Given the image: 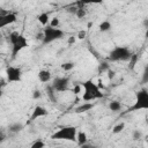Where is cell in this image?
Listing matches in <instances>:
<instances>
[{
	"label": "cell",
	"mask_w": 148,
	"mask_h": 148,
	"mask_svg": "<svg viewBox=\"0 0 148 148\" xmlns=\"http://www.w3.org/2000/svg\"><path fill=\"white\" fill-rule=\"evenodd\" d=\"M81 86H82V89H83L82 99L84 102H90V101H95V99H98V98L103 97V92L97 87V84L94 83L92 80H87L83 83H81Z\"/></svg>",
	"instance_id": "1"
},
{
	"label": "cell",
	"mask_w": 148,
	"mask_h": 148,
	"mask_svg": "<svg viewBox=\"0 0 148 148\" xmlns=\"http://www.w3.org/2000/svg\"><path fill=\"white\" fill-rule=\"evenodd\" d=\"M43 40H42V44L43 45H46V44H50L54 40H58V39H61L64 37V31L59 28H53L51 25H45V28H43Z\"/></svg>",
	"instance_id": "2"
},
{
	"label": "cell",
	"mask_w": 148,
	"mask_h": 148,
	"mask_svg": "<svg viewBox=\"0 0 148 148\" xmlns=\"http://www.w3.org/2000/svg\"><path fill=\"white\" fill-rule=\"evenodd\" d=\"M77 128L75 126H65L59 128L51 135V139L54 140H65V141H75L76 140Z\"/></svg>",
	"instance_id": "3"
},
{
	"label": "cell",
	"mask_w": 148,
	"mask_h": 148,
	"mask_svg": "<svg viewBox=\"0 0 148 148\" xmlns=\"http://www.w3.org/2000/svg\"><path fill=\"white\" fill-rule=\"evenodd\" d=\"M131 56H132V52L128 47H126V46H116L109 53L108 59L110 61H128Z\"/></svg>",
	"instance_id": "4"
},
{
	"label": "cell",
	"mask_w": 148,
	"mask_h": 148,
	"mask_svg": "<svg viewBox=\"0 0 148 148\" xmlns=\"http://www.w3.org/2000/svg\"><path fill=\"white\" fill-rule=\"evenodd\" d=\"M135 103L128 108V112L130 111H136V110H140V109H148V92L146 89H142V90H139L136 94H135Z\"/></svg>",
	"instance_id": "5"
},
{
	"label": "cell",
	"mask_w": 148,
	"mask_h": 148,
	"mask_svg": "<svg viewBox=\"0 0 148 148\" xmlns=\"http://www.w3.org/2000/svg\"><path fill=\"white\" fill-rule=\"evenodd\" d=\"M28 46V40L27 38L20 34V36L17 37V39L15 42L12 43V59H15L16 56Z\"/></svg>",
	"instance_id": "6"
},
{
	"label": "cell",
	"mask_w": 148,
	"mask_h": 148,
	"mask_svg": "<svg viewBox=\"0 0 148 148\" xmlns=\"http://www.w3.org/2000/svg\"><path fill=\"white\" fill-rule=\"evenodd\" d=\"M6 77L8 82H20L22 80L21 68L15 66H8L6 68Z\"/></svg>",
	"instance_id": "7"
},
{
	"label": "cell",
	"mask_w": 148,
	"mask_h": 148,
	"mask_svg": "<svg viewBox=\"0 0 148 148\" xmlns=\"http://www.w3.org/2000/svg\"><path fill=\"white\" fill-rule=\"evenodd\" d=\"M68 86H69V79L66 77V76H58L53 80L51 87L53 88L54 91H59V92H62V91H66L68 89Z\"/></svg>",
	"instance_id": "8"
},
{
	"label": "cell",
	"mask_w": 148,
	"mask_h": 148,
	"mask_svg": "<svg viewBox=\"0 0 148 148\" xmlns=\"http://www.w3.org/2000/svg\"><path fill=\"white\" fill-rule=\"evenodd\" d=\"M16 21V14L15 13H6L3 15L0 14V29L13 24Z\"/></svg>",
	"instance_id": "9"
},
{
	"label": "cell",
	"mask_w": 148,
	"mask_h": 148,
	"mask_svg": "<svg viewBox=\"0 0 148 148\" xmlns=\"http://www.w3.org/2000/svg\"><path fill=\"white\" fill-rule=\"evenodd\" d=\"M45 116H47V110L42 105H36L31 112V116H30L28 123H31V121H34L40 117H45Z\"/></svg>",
	"instance_id": "10"
},
{
	"label": "cell",
	"mask_w": 148,
	"mask_h": 148,
	"mask_svg": "<svg viewBox=\"0 0 148 148\" xmlns=\"http://www.w3.org/2000/svg\"><path fill=\"white\" fill-rule=\"evenodd\" d=\"M94 106H95L94 103H91V102H84V103L80 104L79 106H76V108L74 109V112H75V113H84V112L90 111Z\"/></svg>",
	"instance_id": "11"
},
{
	"label": "cell",
	"mask_w": 148,
	"mask_h": 148,
	"mask_svg": "<svg viewBox=\"0 0 148 148\" xmlns=\"http://www.w3.org/2000/svg\"><path fill=\"white\" fill-rule=\"evenodd\" d=\"M37 76L42 83H47L51 80V72L49 69H40L37 74Z\"/></svg>",
	"instance_id": "12"
},
{
	"label": "cell",
	"mask_w": 148,
	"mask_h": 148,
	"mask_svg": "<svg viewBox=\"0 0 148 148\" xmlns=\"http://www.w3.org/2000/svg\"><path fill=\"white\" fill-rule=\"evenodd\" d=\"M23 128H24V125H23L22 123H18V121H16V123H12V124L8 126L9 132H10V133H14V134L20 133Z\"/></svg>",
	"instance_id": "13"
},
{
	"label": "cell",
	"mask_w": 148,
	"mask_h": 148,
	"mask_svg": "<svg viewBox=\"0 0 148 148\" xmlns=\"http://www.w3.org/2000/svg\"><path fill=\"white\" fill-rule=\"evenodd\" d=\"M37 21L42 24V25H49V22H50V15L47 13H40L38 16H37Z\"/></svg>",
	"instance_id": "14"
},
{
	"label": "cell",
	"mask_w": 148,
	"mask_h": 148,
	"mask_svg": "<svg viewBox=\"0 0 148 148\" xmlns=\"http://www.w3.org/2000/svg\"><path fill=\"white\" fill-rule=\"evenodd\" d=\"M75 141L77 142V145H79V146H81V145L86 143V142L88 141L87 134H86L84 132H82V131H80V132H76V140H75Z\"/></svg>",
	"instance_id": "15"
},
{
	"label": "cell",
	"mask_w": 148,
	"mask_h": 148,
	"mask_svg": "<svg viewBox=\"0 0 148 148\" xmlns=\"http://www.w3.org/2000/svg\"><path fill=\"white\" fill-rule=\"evenodd\" d=\"M111 28H112V24H111V22L108 21V20L102 21V22L99 23V25H98V29H99V31H102V32H106V31H109Z\"/></svg>",
	"instance_id": "16"
},
{
	"label": "cell",
	"mask_w": 148,
	"mask_h": 148,
	"mask_svg": "<svg viewBox=\"0 0 148 148\" xmlns=\"http://www.w3.org/2000/svg\"><path fill=\"white\" fill-rule=\"evenodd\" d=\"M103 1H105V0H79L77 7H83L86 5H98V3H102Z\"/></svg>",
	"instance_id": "17"
},
{
	"label": "cell",
	"mask_w": 148,
	"mask_h": 148,
	"mask_svg": "<svg viewBox=\"0 0 148 148\" xmlns=\"http://www.w3.org/2000/svg\"><path fill=\"white\" fill-rule=\"evenodd\" d=\"M109 109H110L112 112H118V111L121 110V104H120V102H118V101H111V102L109 103Z\"/></svg>",
	"instance_id": "18"
},
{
	"label": "cell",
	"mask_w": 148,
	"mask_h": 148,
	"mask_svg": "<svg viewBox=\"0 0 148 148\" xmlns=\"http://www.w3.org/2000/svg\"><path fill=\"white\" fill-rule=\"evenodd\" d=\"M138 59H139V57H138V54H135V53H132V56H131V58L128 59V68L130 69H134V67H135V65H136V62H138Z\"/></svg>",
	"instance_id": "19"
},
{
	"label": "cell",
	"mask_w": 148,
	"mask_h": 148,
	"mask_svg": "<svg viewBox=\"0 0 148 148\" xmlns=\"http://www.w3.org/2000/svg\"><path fill=\"white\" fill-rule=\"evenodd\" d=\"M124 128H125V123L121 121V123H119V124H117V125L113 126V128H112V133H113V134H118V133L123 132Z\"/></svg>",
	"instance_id": "20"
},
{
	"label": "cell",
	"mask_w": 148,
	"mask_h": 148,
	"mask_svg": "<svg viewBox=\"0 0 148 148\" xmlns=\"http://www.w3.org/2000/svg\"><path fill=\"white\" fill-rule=\"evenodd\" d=\"M109 68H110V65H109L106 61H103V62H101V64L98 65V68H97V71H98V73H99V74H102V73L106 72Z\"/></svg>",
	"instance_id": "21"
},
{
	"label": "cell",
	"mask_w": 148,
	"mask_h": 148,
	"mask_svg": "<svg viewBox=\"0 0 148 148\" xmlns=\"http://www.w3.org/2000/svg\"><path fill=\"white\" fill-rule=\"evenodd\" d=\"M75 15H76L77 18H83V17H86L87 12H86V9L83 7H77V9L75 12Z\"/></svg>",
	"instance_id": "22"
},
{
	"label": "cell",
	"mask_w": 148,
	"mask_h": 148,
	"mask_svg": "<svg viewBox=\"0 0 148 148\" xmlns=\"http://www.w3.org/2000/svg\"><path fill=\"white\" fill-rule=\"evenodd\" d=\"M74 66H75V64L74 62H71V61H68V62H64V64H61V68L65 71V72H68V71H72L73 68H74Z\"/></svg>",
	"instance_id": "23"
},
{
	"label": "cell",
	"mask_w": 148,
	"mask_h": 148,
	"mask_svg": "<svg viewBox=\"0 0 148 148\" xmlns=\"http://www.w3.org/2000/svg\"><path fill=\"white\" fill-rule=\"evenodd\" d=\"M45 146H46L45 142L43 140H40V139H38V140H36L35 142L31 143V148H44Z\"/></svg>",
	"instance_id": "24"
},
{
	"label": "cell",
	"mask_w": 148,
	"mask_h": 148,
	"mask_svg": "<svg viewBox=\"0 0 148 148\" xmlns=\"http://www.w3.org/2000/svg\"><path fill=\"white\" fill-rule=\"evenodd\" d=\"M47 95H49V97L51 98V101H52L53 103L57 102V97H56V95H54V90H53V88H52L51 86L47 87Z\"/></svg>",
	"instance_id": "25"
},
{
	"label": "cell",
	"mask_w": 148,
	"mask_h": 148,
	"mask_svg": "<svg viewBox=\"0 0 148 148\" xmlns=\"http://www.w3.org/2000/svg\"><path fill=\"white\" fill-rule=\"evenodd\" d=\"M142 136H143V134L140 130H134L133 133H132V139L133 140H140V139H142Z\"/></svg>",
	"instance_id": "26"
},
{
	"label": "cell",
	"mask_w": 148,
	"mask_h": 148,
	"mask_svg": "<svg viewBox=\"0 0 148 148\" xmlns=\"http://www.w3.org/2000/svg\"><path fill=\"white\" fill-rule=\"evenodd\" d=\"M59 23H60L59 18H58V17H53V18L49 22V25H51V27H53V28H58Z\"/></svg>",
	"instance_id": "27"
},
{
	"label": "cell",
	"mask_w": 148,
	"mask_h": 148,
	"mask_svg": "<svg viewBox=\"0 0 148 148\" xmlns=\"http://www.w3.org/2000/svg\"><path fill=\"white\" fill-rule=\"evenodd\" d=\"M106 75H108V79H109V80H113L114 76H116V72H114L113 69L109 68V69L106 71Z\"/></svg>",
	"instance_id": "28"
},
{
	"label": "cell",
	"mask_w": 148,
	"mask_h": 148,
	"mask_svg": "<svg viewBox=\"0 0 148 148\" xmlns=\"http://www.w3.org/2000/svg\"><path fill=\"white\" fill-rule=\"evenodd\" d=\"M82 91V86L79 83V84H75L74 87H73V92H74V95H79L80 92Z\"/></svg>",
	"instance_id": "29"
},
{
	"label": "cell",
	"mask_w": 148,
	"mask_h": 148,
	"mask_svg": "<svg viewBox=\"0 0 148 148\" xmlns=\"http://www.w3.org/2000/svg\"><path fill=\"white\" fill-rule=\"evenodd\" d=\"M86 35H87V31H86V30H80V31L77 32V35H76V38L83 39V38L86 37Z\"/></svg>",
	"instance_id": "30"
},
{
	"label": "cell",
	"mask_w": 148,
	"mask_h": 148,
	"mask_svg": "<svg viewBox=\"0 0 148 148\" xmlns=\"http://www.w3.org/2000/svg\"><path fill=\"white\" fill-rule=\"evenodd\" d=\"M42 97V92L39 91V90H34L32 91V98L34 99H38V98H40Z\"/></svg>",
	"instance_id": "31"
},
{
	"label": "cell",
	"mask_w": 148,
	"mask_h": 148,
	"mask_svg": "<svg viewBox=\"0 0 148 148\" xmlns=\"http://www.w3.org/2000/svg\"><path fill=\"white\" fill-rule=\"evenodd\" d=\"M76 42V36H74V35H72V36H69L68 37V39H67V43L69 44V45H72V44H74Z\"/></svg>",
	"instance_id": "32"
},
{
	"label": "cell",
	"mask_w": 148,
	"mask_h": 148,
	"mask_svg": "<svg viewBox=\"0 0 148 148\" xmlns=\"http://www.w3.org/2000/svg\"><path fill=\"white\" fill-rule=\"evenodd\" d=\"M142 81H143V82H147V81H148V69H147V67L145 68V72H143V79H142Z\"/></svg>",
	"instance_id": "33"
},
{
	"label": "cell",
	"mask_w": 148,
	"mask_h": 148,
	"mask_svg": "<svg viewBox=\"0 0 148 148\" xmlns=\"http://www.w3.org/2000/svg\"><path fill=\"white\" fill-rule=\"evenodd\" d=\"M97 87H98L99 89H103V88H104V84H103V82H102V79H98V82H97Z\"/></svg>",
	"instance_id": "34"
},
{
	"label": "cell",
	"mask_w": 148,
	"mask_h": 148,
	"mask_svg": "<svg viewBox=\"0 0 148 148\" xmlns=\"http://www.w3.org/2000/svg\"><path fill=\"white\" fill-rule=\"evenodd\" d=\"M76 9H77V7H69V8H68V12H69V13H73V14H75Z\"/></svg>",
	"instance_id": "35"
},
{
	"label": "cell",
	"mask_w": 148,
	"mask_h": 148,
	"mask_svg": "<svg viewBox=\"0 0 148 148\" xmlns=\"http://www.w3.org/2000/svg\"><path fill=\"white\" fill-rule=\"evenodd\" d=\"M36 38H37L38 40H43V32H39V34H37Z\"/></svg>",
	"instance_id": "36"
},
{
	"label": "cell",
	"mask_w": 148,
	"mask_h": 148,
	"mask_svg": "<svg viewBox=\"0 0 148 148\" xmlns=\"http://www.w3.org/2000/svg\"><path fill=\"white\" fill-rule=\"evenodd\" d=\"M5 140H6V136H5L2 133H0V145H1V143H2Z\"/></svg>",
	"instance_id": "37"
},
{
	"label": "cell",
	"mask_w": 148,
	"mask_h": 148,
	"mask_svg": "<svg viewBox=\"0 0 148 148\" xmlns=\"http://www.w3.org/2000/svg\"><path fill=\"white\" fill-rule=\"evenodd\" d=\"M143 25L147 28V25H148V20H147V18H145V21H143Z\"/></svg>",
	"instance_id": "38"
},
{
	"label": "cell",
	"mask_w": 148,
	"mask_h": 148,
	"mask_svg": "<svg viewBox=\"0 0 148 148\" xmlns=\"http://www.w3.org/2000/svg\"><path fill=\"white\" fill-rule=\"evenodd\" d=\"M2 43H3V37H2L1 35H0V45H1Z\"/></svg>",
	"instance_id": "39"
},
{
	"label": "cell",
	"mask_w": 148,
	"mask_h": 148,
	"mask_svg": "<svg viewBox=\"0 0 148 148\" xmlns=\"http://www.w3.org/2000/svg\"><path fill=\"white\" fill-rule=\"evenodd\" d=\"M92 25V23L91 22H88V24H87V27H88V29H90V27Z\"/></svg>",
	"instance_id": "40"
}]
</instances>
